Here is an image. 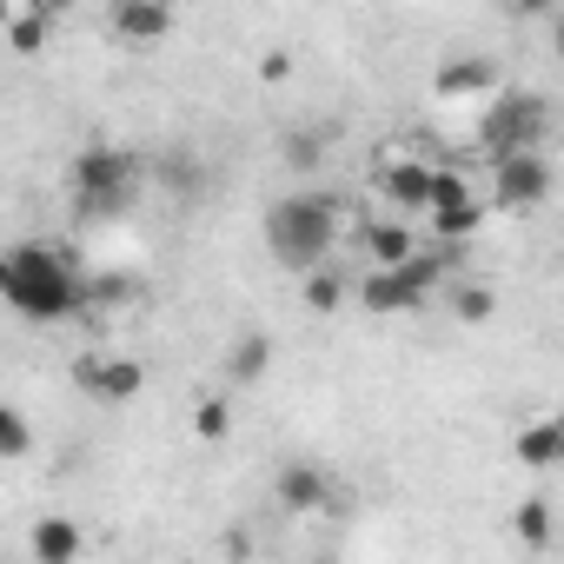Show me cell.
<instances>
[{
	"label": "cell",
	"instance_id": "cell-20",
	"mask_svg": "<svg viewBox=\"0 0 564 564\" xmlns=\"http://www.w3.org/2000/svg\"><path fill=\"white\" fill-rule=\"evenodd\" d=\"M300 293H306L313 313H339V306H346V279H339L333 265H319V272H306V286H300Z\"/></svg>",
	"mask_w": 564,
	"mask_h": 564
},
{
	"label": "cell",
	"instance_id": "cell-18",
	"mask_svg": "<svg viewBox=\"0 0 564 564\" xmlns=\"http://www.w3.org/2000/svg\"><path fill=\"white\" fill-rule=\"evenodd\" d=\"M452 313H458V326H485L498 313V293L478 286V279H458V286H452Z\"/></svg>",
	"mask_w": 564,
	"mask_h": 564
},
{
	"label": "cell",
	"instance_id": "cell-2",
	"mask_svg": "<svg viewBox=\"0 0 564 564\" xmlns=\"http://www.w3.org/2000/svg\"><path fill=\"white\" fill-rule=\"evenodd\" d=\"M339 193H286L272 213H265V246L286 259L293 272H319L326 265V252H333V239H339Z\"/></svg>",
	"mask_w": 564,
	"mask_h": 564
},
{
	"label": "cell",
	"instance_id": "cell-15",
	"mask_svg": "<svg viewBox=\"0 0 564 564\" xmlns=\"http://www.w3.org/2000/svg\"><path fill=\"white\" fill-rule=\"evenodd\" d=\"M28 544H34V557H41V564H80V551H87V531H80L74 518H41Z\"/></svg>",
	"mask_w": 564,
	"mask_h": 564
},
{
	"label": "cell",
	"instance_id": "cell-12",
	"mask_svg": "<svg viewBox=\"0 0 564 564\" xmlns=\"http://www.w3.org/2000/svg\"><path fill=\"white\" fill-rule=\"evenodd\" d=\"M107 34L133 41V47H153L173 34V8H160V0H120V8L107 14Z\"/></svg>",
	"mask_w": 564,
	"mask_h": 564
},
{
	"label": "cell",
	"instance_id": "cell-17",
	"mask_svg": "<svg viewBox=\"0 0 564 564\" xmlns=\"http://www.w3.org/2000/svg\"><path fill=\"white\" fill-rule=\"evenodd\" d=\"M0 21H8V47H14V54H41V41H47V8H8Z\"/></svg>",
	"mask_w": 564,
	"mask_h": 564
},
{
	"label": "cell",
	"instance_id": "cell-23",
	"mask_svg": "<svg viewBox=\"0 0 564 564\" xmlns=\"http://www.w3.org/2000/svg\"><path fill=\"white\" fill-rule=\"evenodd\" d=\"M193 432L219 445V438L232 432V405H226V399H199V405H193Z\"/></svg>",
	"mask_w": 564,
	"mask_h": 564
},
{
	"label": "cell",
	"instance_id": "cell-25",
	"mask_svg": "<svg viewBox=\"0 0 564 564\" xmlns=\"http://www.w3.org/2000/svg\"><path fill=\"white\" fill-rule=\"evenodd\" d=\"M286 74H293V54H265L259 61V80H286Z\"/></svg>",
	"mask_w": 564,
	"mask_h": 564
},
{
	"label": "cell",
	"instance_id": "cell-3",
	"mask_svg": "<svg viewBox=\"0 0 564 564\" xmlns=\"http://www.w3.org/2000/svg\"><path fill=\"white\" fill-rule=\"evenodd\" d=\"M147 193V166L127 147H87L74 160V206L87 219H127Z\"/></svg>",
	"mask_w": 564,
	"mask_h": 564
},
{
	"label": "cell",
	"instance_id": "cell-8",
	"mask_svg": "<svg viewBox=\"0 0 564 564\" xmlns=\"http://www.w3.org/2000/svg\"><path fill=\"white\" fill-rule=\"evenodd\" d=\"M272 498H279V511L313 518V511H333V505H339V485H333V471H326V465H313V458H293V465H279V478H272Z\"/></svg>",
	"mask_w": 564,
	"mask_h": 564
},
{
	"label": "cell",
	"instance_id": "cell-13",
	"mask_svg": "<svg viewBox=\"0 0 564 564\" xmlns=\"http://www.w3.org/2000/svg\"><path fill=\"white\" fill-rule=\"evenodd\" d=\"M425 246H419V232L405 226V219H379V226H366V265L372 272H399V265H412Z\"/></svg>",
	"mask_w": 564,
	"mask_h": 564
},
{
	"label": "cell",
	"instance_id": "cell-19",
	"mask_svg": "<svg viewBox=\"0 0 564 564\" xmlns=\"http://www.w3.org/2000/svg\"><path fill=\"white\" fill-rule=\"evenodd\" d=\"M551 524H557V518H551V505H544V498H524V505L511 511V531H518V544H531V551H544V544H551Z\"/></svg>",
	"mask_w": 564,
	"mask_h": 564
},
{
	"label": "cell",
	"instance_id": "cell-7",
	"mask_svg": "<svg viewBox=\"0 0 564 564\" xmlns=\"http://www.w3.org/2000/svg\"><path fill=\"white\" fill-rule=\"evenodd\" d=\"M74 386H80L87 399H100V405H127V399H140L147 366L127 359V352H80V359H74Z\"/></svg>",
	"mask_w": 564,
	"mask_h": 564
},
{
	"label": "cell",
	"instance_id": "cell-14",
	"mask_svg": "<svg viewBox=\"0 0 564 564\" xmlns=\"http://www.w3.org/2000/svg\"><path fill=\"white\" fill-rule=\"evenodd\" d=\"M511 452H518V465H531V471H551V465H564V412L518 425Z\"/></svg>",
	"mask_w": 564,
	"mask_h": 564
},
{
	"label": "cell",
	"instance_id": "cell-6",
	"mask_svg": "<svg viewBox=\"0 0 564 564\" xmlns=\"http://www.w3.org/2000/svg\"><path fill=\"white\" fill-rule=\"evenodd\" d=\"M544 199H551V160L544 153L491 160V206L498 213H538Z\"/></svg>",
	"mask_w": 564,
	"mask_h": 564
},
{
	"label": "cell",
	"instance_id": "cell-27",
	"mask_svg": "<svg viewBox=\"0 0 564 564\" xmlns=\"http://www.w3.org/2000/svg\"><path fill=\"white\" fill-rule=\"evenodd\" d=\"M557 147H564V120H557Z\"/></svg>",
	"mask_w": 564,
	"mask_h": 564
},
{
	"label": "cell",
	"instance_id": "cell-22",
	"mask_svg": "<svg viewBox=\"0 0 564 564\" xmlns=\"http://www.w3.org/2000/svg\"><path fill=\"white\" fill-rule=\"evenodd\" d=\"M127 300H140V286H133V279H120V272H107V279H94L87 313H113V306H127Z\"/></svg>",
	"mask_w": 564,
	"mask_h": 564
},
{
	"label": "cell",
	"instance_id": "cell-5",
	"mask_svg": "<svg viewBox=\"0 0 564 564\" xmlns=\"http://www.w3.org/2000/svg\"><path fill=\"white\" fill-rule=\"evenodd\" d=\"M425 226H432L438 246H465V239H478V226H485V199L471 193V180H465L458 166H438V193H432Z\"/></svg>",
	"mask_w": 564,
	"mask_h": 564
},
{
	"label": "cell",
	"instance_id": "cell-1",
	"mask_svg": "<svg viewBox=\"0 0 564 564\" xmlns=\"http://www.w3.org/2000/svg\"><path fill=\"white\" fill-rule=\"evenodd\" d=\"M0 300L34 326H67L87 313L94 279L74 259V246H47V239H21L0 252Z\"/></svg>",
	"mask_w": 564,
	"mask_h": 564
},
{
	"label": "cell",
	"instance_id": "cell-11",
	"mask_svg": "<svg viewBox=\"0 0 564 564\" xmlns=\"http://www.w3.org/2000/svg\"><path fill=\"white\" fill-rule=\"evenodd\" d=\"M359 306H366L372 319H399V313H419L425 293L412 286L405 272H366V279H359Z\"/></svg>",
	"mask_w": 564,
	"mask_h": 564
},
{
	"label": "cell",
	"instance_id": "cell-21",
	"mask_svg": "<svg viewBox=\"0 0 564 564\" xmlns=\"http://www.w3.org/2000/svg\"><path fill=\"white\" fill-rule=\"evenodd\" d=\"M34 432H28V412L21 405H0V458H28Z\"/></svg>",
	"mask_w": 564,
	"mask_h": 564
},
{
	"label": "cell",
	"instance_id": "cell-16",
	"mask_svg": "<svg viewBox=\"0 0 564 564\" xmlns=\"http://www.w3.org/2000/svg\"><path fill=\"white\" fill-rule=\"evenodd\" d=\"M272 359H279L272 333H246V339L226 352V379H232V386H259V379L272 372Z\"/></svg>",
	"mask_w": 564,
	"mask_h": 564
},
{
	"label": "cell",
	"instance_id": "cell-24",
	"mask_svg": "<svg viewBox=\"0 0 564 564\" xmlns=\"http://www.w3.org/2000/svg\"><path fill=\"white\" fill-rule=\"evenodd\" d=\"M286 153H293V166L306 173V166H319V153H326V133H293V147H286Z\"/></svg>",
	"mask_w": 564,
	"mask_h": 564
},
{
	"label": "cell",
	"instance_id": "cell-9",
	"mask_svg": "<svg viewBox=\"0 0 564 564\" xmlns=\"http://www.w3.org/2000/svg\"><path fill=\"white\" fill-rule=\"evenodd\" d=\"M379 193H386V206H392V213H432V193H438V160H386Z\"/></svg>",
	"mask_w": 564,
	"mask_h": 564
},
{
	"label": "cell",
	"instance_id": "cell-26",
	"mask_svg": "<svg viewBox=\"0 0 564 564\" xmlns=\"http://www.w3.org/2000/svg\"><path fill=\"white\" fill-rule=\"evenodd\" d=\"M551 54L564 61V14H551Z\"/></svg>",
	"mask_w": 564,
	"mask_h": 564
},
{
	"label": "cell",
	"instance_id": "cell-10",
	"mask_svg": "<svg viewBox=\"0 0 564 564\" xmlns=\"http://www.w3.org/2000/svg\"><path fill=\"white\" fill-rule=\"evenodd\" d=\"M432 94L438 100H498L505 87H498V61H485V54H452L438 74H432Z\"/></svg>",
	"mask_w": 564,
	"mask_h": 564
},
{
	"label": "cell",
	"instance_id": "cell-4",
	"mask_svg": "<svg viewBox=\"0 0 564 564\" xmlns=\"http://www.w3.org/2000/svg\"><path fill=\"white\" fill-rule=\"evenodd\" d=\"M485 153L491 160H511V153H544V133H557L551 120V100L544 94H524V87H505L491 107H485Z\"/></svg>",
	"mask_w": 564,
	"mask_h": 564
}]
</instances>
